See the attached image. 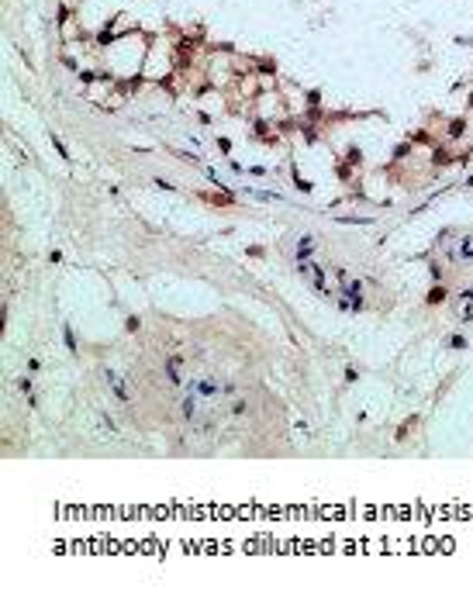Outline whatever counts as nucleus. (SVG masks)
<instances>
[{
  "label": "nucleus",
  "mask_w": 473,
  "mask_h": 597,
  "mask_svg": "<svg viewBox=\"0 0 473 597\" xmlns=\"http://www.w3.org/2000/svg\"><path fill=\"white\" fill-rule=\"evenodd\" d=\"M104 376L111 380V387H114V394H118L121 401H128V387H124V380H121L118 373H111V369H104Z\"/></svg>",
  "instance_id": "1"
},
{
  "label": "nucleus",
  "mask_w": 473,
  "mask_h": 597,
  "mask_svg": "<svg viewBox=\"0 0 473 597\" xmlns=\"http://www.w3.org/2000/svg\"><path fill=\"white\" fill-rule=\"evenodd\" d=\"M311 252H315V238H308V235H304V238H300V245H297V259L304 263Z\"/></svg>",
  "instance_id": "2"
},
{
  "label": "nucleus",
  "mask_w": 473,
  "mask_h": 597,
  "mask_svg": "<svg viewBox=\"0 0 473 597\" xmlns=\"http://www.w3.org/2000/svg\"><path fill=\"white\" fill-rule=\"evenodd\" d=\"M180 363H183L180 356H169V363H166V373H169V380L177 387H180Z\"/></svg>",
  "instance_id": "3"
},
{
  "label": "nucleus",
  "mask_w": 473,
  "mask_h": 597,
  "mask_svg": "<svg viewBox=\"0 0 473 597\" xmlns=\"http://www.w3.org/2000/svg\"><path fill=\"white\" fill-rule=\"evenodd\" d=\"M459 255H463V259H473V235H466V238H463V245H459Z\"/></svg>",
  "instance_id": "4"
},
{
  "label": "nucleus",
  "mask_w": 473,
  "mask_h": 597,
  "mask_svg": "<svg viewBox=\"0 0 473 597\" xmlns=\"http://www.w3.org/2000/svg\"><path fill=\"white\" fill-rule=\"evenodd\" d=\"M197 390L204 394V397H214V394H218V383H211V380H204V383H197Z\"/></svg>",
  "instance_id": "5"
},
{
  "label": "nucleus",
  "mask_w": 473,
  "mask_h": 597,
  "mask_svg": "<svg viewBox=\"0 0 473 597\" xmlns=\"http://www.w3.org/2000/svg\"><path fill=\"white\" fill-rule=\"evenodd\" d=\"M300 273H308V276H321L318 266H311V263H300Z\"/></svg>",
  "instance_id": "6"
}]
</instances>
